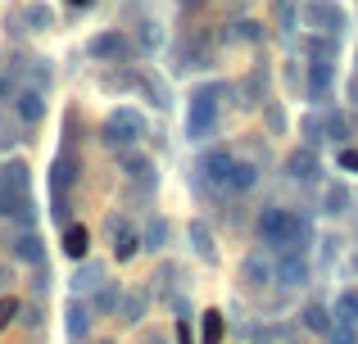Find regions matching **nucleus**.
Returning <instances> with one entry per match:
<instances>
[{
	"label": "nucleus",
	"mask_w": 358,
	"mask_h": 344,
	"mask_svg": "<svg viewBox=\"0 0 358 344\" xmlns=\"http://www.w3.org/2000/svg\"><path fill=\"white\" fill-rule=\"evenodd\" d=\"M69 5H91V0H69Z\"/></svg>",
	"instance_id": "obj_40"
},
{
	"label": "nucleus",
	"mask_w": 358,
	"mask_h": 344,
	"mask_svg": "<svg viewBox=\"0 0 358 344\" xmlns=\"http://www.w3.org/2000/svg\"><path fill=\"white\" fill-rule=\"evenodd\" d=\"M350 100H354V105H358V82H350Z\"/></svg>",
	"instance_id": "obj_38"
},
{
	"label": "nucleus",
	"mask_w": 358,
	"mask_h": 344,
	"mask_svg": "<svg viewBox=\"0 0 358 344\" xmlns=\"http://www.w3.org/2000/svg\"><path fill=\"white\" fill-rule=\"evenodd\" d=\"M105 344H114V340H105Z\"/></svg>",
	"instance_id": "obj_41"
},
{
	"label": "nucleus",
	"mask_w": 358,
	"mask_h": 344,
	"mask_svg": "<svg viewBox=\"0 0 358 344\" xmlns=\"http://www.w3.org/2000/svg\"><path fill=\"white\" fill-rule=\"evenodd\" d=\"M304 327L317 331V336H327V331H331V313H327L322 304H308V308H304Z\"/></svg>",
	"instance_id": "obj_22"
},
{
	"label": "nucleus",
	"mask_w": 358,
	"mask_h": 344,
	"mask_svg": "<svg viewBox=\"0 0 358 344\" xmlns=\"http://www.w3.org/2000/svg\"><path fill=\"white\" fill-rule=\"evenodd\" d=\"M0 190H14V195H27V163H5L0 168Z\"/></svg>",
	"instance_id": "obj_14"
},
{
	"label": "nucleus",
	"mask_w": 358,
	"mask_h": 344,
	"mask_svg": "<svg viewBox=\"0 0 358 344\" xmlns=\"http://www.w3.org/2000/svg\"><path fill=\"white\" fill-rule=\"evenodd\" d=\"M164 240H168V222L155 218V222L145 227V240H141V245H145V249H164Z\"/></svg>",
	"instance_id": "obj_26"
},
{
	"label": "nucleus",
	"mask_w": 358,
	"mask_h": 344,
	"mask_svg": "<svg viewBox=\"0 0 358 344\" xmlns=\"http://www.w3.org/2000/svg\"><path fill=\"white\" fill-rule=\"evenodd\" d=\"M327 340H331V344H358V331H354V327H341V322H331Z\"/></svg>",
	"instance_id": "obj_29"
},
{
	"label": "nucleus",
	"mask_w": 358,
	"mask_h": 344,
	"mask_svg": "<svg viewBox=\"0 0 358 344\" xmlns=\"http://www.w3.org/2000/svg\"><path fill=\"white\" fill-rule=\"evenodd\" d=\"M259 240L263 245H277V249L286 245V254H304V245L313 240V227L295 209H263L259 213Z\"/></svg>",
	"instance_id": "obj_1"
},
{
	"label": "nucleus",
	"mask_w": 358,
	"mask_h": 344,
	"mask_svg": "<svg viewBox=\"0 0 358 344\" xmlns=\"http://www.w3.org/2000/svg\"><path fill=\"white\" fill-rule=\"evenodd\" d=\"M87 54L100 59V63H127L131 54H136V41H131L127 32H100V36H91Z\"/></svg>",
	"instance_id": "obj_4"
},
{
	"label": "nucleus",
	"mask_w": 358,
	"mask_h": 344,
	"mask_svg": "<svg viewBox=\"0 0 358 344\" xmlns=\"http://www.w3.org/2000/svg\"><path fill=\"white\" fill-rule=\"evenodd\" d=\"M304 18H308V27H313V32H327V36L345 32V9L336 5V0H308V5H304Z\"/></svg>",
	"instance_id": "obj_5"
},
{
	"label": "nucleus",
	"mask_w": 358,
	"mask_h": 344,
	"mask_svg": "<svg viewBox=\"0 0 358 344\" xmlns=\"http://www.w3.org/2000/svg\"><path fill=\"white\" fill-rule=\"evenodd\" d=\"M231 163H236V159H231L227 150H209V154L200 159V172L209 177L213 186H227V177H231Z\"/></svg>",
	"instance_id": "obj_9"
},
{
	"label": "nucleus",
	"mask_w": 358,
	"mask_h": 344,
	"mask_svg": "<svg viewBox=\"0 0 358 344\" xmlns=\"http://www.w3.org/2000/svg\"><path fill=\"white\" fill-rule=\"evenodd\" d=\"M14 105H18V118H23V123H36V118L45 114L41 91H18V96H14Z\"/></svg>",
	"instance_id": "obj_15"
},
{
	"label": "nucleus",
	"mask_w": 358,
	"mask_h": 344,
	"mask_svg": "<svg viewBox=\"0 0 358 344\" xmlns=\"http://www.w3.org/2000/svg\"><path fill=\"white\" fill-rule=\"evenodd\" d=\"M350 204H354L350 186H327V195H322V213H327V218H345Z\"/></svg>",
	"instance_id": "obj_13"
},
{
	"label": "nucleus",
	"mask_w": 358,
	"mask_h": 344,
	"mask_svg": "<svg viewBox=\"0 0 358 344\" xmlns=\"http://www.w3.org/2000/svg\"><path fill=\"white\" fill-rule=\"evenodd\" d=\"M118 304V285L114 281H100V294H96V313H109Z\"/></svg>",
	"instance_id": "obj_27"
},
{
	"label": "nucleus",
	"mask_w": 358,
	"mask_h": 344,
	"mask_svg": "<svg viewBox=\"0 0 358 344\" xmlns=\"http://www.w3.org/2000/svg\"><path fill=\"white\" fill-rule=\"evenodd\" d=\"M191 245H195V254H200V258H213V236H209V227H204L200 218L191 222Z\"/></svg>",
	"instance_id": "obj_23"
},
{
	"label": "nucleus",
	"mask_w": 358,
	"mask_h": 344,
	"mask_svg": "<svg viewBox=\"0 0 358 344\" xmlns=\"http://www.w3.org/2000/svg\"><path fill=\"white\" fill-rule=\"evenodd\" d=\"M87 245H91L87 227H78V222H73V227L64 231V254H69V258H87Z\"/></svg>",
	"instance_id": "obj_16"
},
{
	"label": "nucleus",
	"mask_w": 358,
	"mask_h": 344,
	"mask_svg": "<svg viewBox=\"0 0 358 344\" xmlns=\"http://www.w3.org/2000/svg\"><path fill=\"white\" fill-rule=\"evenodd\" d=\"M259 181V172H254V163H231V177H227V190H250V186Z\"/></svg>",
	"instance_id": "obj_20"
},
{
	"label": "nucleus",
	"mask_w": 358,
	"mask_h": 344,
	"mask_svg": "<svg viewBox=\"0 0 358 344\" xmlns=\"http://www.w3.org/2000/svg\"><path fill=\"white\" fill-rule=\"evenodd\" d=\"M213 127H218V100H213V91H195L191 114H186V136L191 141H209Z\"/></svg>",
	"instance_id": "obj_3"
},
{
	"label": "nucleus",
	"mask_w": 358,
	"mask_h": 344,
	"mask_svg": "<svg viewBox=\"0 0 358 344\" xmlns=\"http://www.w3.org/2000/svg\"><path fill=\"white\" fill-rule=\"evenodd\" d=\"M327 132H331V141H345V136H350V123H345V114H331V118H327Z\"/></svg>",
	"instance_id": "obj_32"
},
{
	"label": "nucleus",
	"mask_w": 358,
	"mask_h": 344,
	"mask_svg": "<svg viewBox=\"0 0 358 344\" xmlns=\"http://www.w3.org/2000/svg\"><path fill=\"white\" fill-rule=\"evenodd\" d=\"M118 163H122V172H127V177H145V181H150V159H145V154H131L127 150Z\"/></svg>",
	"instance_id": "obj_25"
},
{
	"label": "nucleus",
	"mask_w": 358,
	"mask_h": 344,
	"mask_svg": "<svg viewBox=\"0 0 358 344\" xmlns=\"http://www.w3.org/2000/svg\"><path fill=\"white\" fill-rule=\"evenodd\" d=\"M231 27H236V32H231L236 41H259V23H250V18H245V23H231Z\"/></svg>",
	"instance_id": "obj_33"
},
{
	"label": "nucleus",
	"mask_w": 358,
	"mask_h": 344,
	"mask_svg": "<svg viewBox=\"0 0 358 344\" xmlns=\"http://www.w3.org/2000/svg\"><path fill=\"white\" fill-rule=\"evenodd\" d=\"M73 181H78V159H73V154H59V159H55V168H50V186H55V195H64Z\"/></svg>",
	"instance_id": "obj_12"
},
{
	"label": "nucleus",
	"mask_w": 358,
	"mask_h": 344,
	"mask_svg": "<svg viewBox=\"0 0 358 344\" xmlns=\"http://www.w3.org/2000/svg\"><path fill=\"white\" fill-rule=\"evenodd\" d=\"M0 100H9V77H0Z\"/></svg>",
	"instance_id": "obj_37"
},
{
	"label": "nucleus",
	"mask_w": 358,
	"mask_h": 344,
	"mask_svg": "<svg viewBox=\"0 0 358 344\" xmlns=\"http://www.w3.org/2000/svg\"><path fill=\"white\" fill-rule=\"evenodd\" d=\"M14 313H18V299H0V331L14 322Z\"/></svg>",
	"instance_id": "obj_34"
},
{
	"label": "nucleus",
	"mask_w": 358,
	"mask_h": 344,
	"mask_svg": "<svg viewBox=\"0 0 358 344\" xmlns=\"http://www.w3.org/2000/svg\"><path fill=\"white\" fill-rule=\"evenodd\" d=\"M141 136H145V118H141L136 109H127V105L114 109V114H109L105 123H100V141H105V145H114V150H118V145L141 141Z\"/></svg>",
	"instance_id": "obj_2"
},
{
	"label": "nucleus",
	"mask_w": 358,
	"mask_h": 344,
	"mask_svg": "<svg viewBox=\"0 0 358 344\" xmlns=\"http://www.w3.org/2000/svg\"><path fill=\"white\" fill-rule=\"evenodd\" d=\"M331 322H341V327H354L358 331V294L354 290H345L341 299H336V317Z\"/></svg>",
	"instance_id": "obj_17"
},
{
	"label": "nucleus",
	"mask_w": 358,
	"mask_h": 344,
	"mask_svg": "<svg viewBox=\"0 0 358 344\" xmlns=\"http://www.w3.org/2000/svg\"><path fill=\"white\" fill-rule=\"evenodd\" d=\"M141 313H145V294H127L122 299V322H141Z\"/></svg>",
	"instance_id": "obj_28"
},
{
	"label": "nucleus",
	"mask_w": 358,
	"mask_h": 344,
	"mask_svg": "<svg viewBox=\"0 0 358 344\" xmlns=\"http://www.w3.org/2000/svg\"><path fill=\"white\" fill-rule=\"evenodd\" d=\"M141 87H145V91H150V100H155V105H159V109H164V105H168V96H164V82H159V77H141Z\"/></svg>",
	"instance_id": "obj_31"
},
{
	"label": "nucleus",
	"mask_w": 358,
	"mask_h": 344,
	"mask_svg": "<svg viewBox=\"0 0 358 344\" xmlns=\"http://www.w3.org/2000/svg\"><path fill=\"white\" fill-rule=\"evenodd\" d=\"M145 344H168V340H164V336H150V340H145Z\"/></svg>",
	"instance_id": "obj_39"
},
{
	"label": "nucleus",
	"mask_w": 358,
	"mask_h": 344,
	"mask_svg": "<svg viewBox=\"0 0 358 344\" xmlns=\"http://www.w3.org/2000/svg\"><path fill=\"white\" fill-rule=\"evenodd\" d=\"M105 231L114 236V254H118V258H131V254L141 249V236H136V231H131L122 218H109V222H105Z\"/></svg>",
	"instance_id": "obj_8"
},
{
	"label": "nucleus",
	"mask_w": 358,
	"mask_h": 344,
	"mask_svg": "<svg viewBox=\"0 0 358 344\" xmlns=\"http://www.w3.org/2000/svg\"><path fill=\"white\" fill-rule=\"evenodd\" d=\"M341 168L345 172H358V150H341Z\"/></svg>",
	"instance_id": "obj_35"
},
{
	"label": "nucleus",
	"mask_w": 358,
	"mask_h": 344,
	"mask_svg": "<svg viewBox=\"0 0 358 344\" xmlns=\"http://www.w3.org/2000/svg\"><path fill=\"white\" fill-rule=\"evenodd\" d=\"M100 281H105V267L100 263H82L78 276H73V290H91V285H100Z\"/></svg>",
	"instance_id": "obj_21"
},
{
	"label": "nucleus",
	"mask_w": 358,
	"mask_h": 344,
	"mask_svg": "<svg viewBox=\"0 0 358 344\" xmlns=\"http://www.w3.org/2000/svg\"><path fill=\"white\" fill-rule=\"evenodd\" d=\"M272 281H281L286 290L308 285V258H304V254H281L277 263H272Z\"/></svg>",
	"instance_id": "obj_6"
},
{
	"label": "nucleus",
	"mask_w": 358,
	"mask_h": 344,
	"mask_svg": "<svg viewBox=\"0 0 358 344\" xmlns=\"http://www.w3.org/2000/svg\"><path fill=\"white\" fill-rule=\"evenodd\" d=\"M200 340H204V344H218V340H222V313H204Z\"/></svg>",
	"instance_id": "obj_24"
},
{
	"label": "nucleus",
	"mask_w": 358,
	"mask_h": 344,
	"mask_svg": "<svg viewBox=\"0 0 358 344\" xmlns=\"http://www.w3.org/2000/svg\"><path fill=\"white\" fill-rule=\"evenodd\" d=\"M327 87H331V63H313V68H308V96L322 100Z\"/></svg>",
	"instance_id": "obj_19"
},
{
	"label": "nucleus",
	"mask_w": 358,
	"mask_h": 344,
	"mask_svg": "<svg viewBox=\"0 0 358 344\" xmlns=\"http://www.w3.org/2000/svg\"><path fill=\"white\" fill-rule=\"evenodd\" d=\"M268 127H272V132H281V127H286V114H281V109H268Z\"/></svg>",
	"instance_id": "obj_36"
},
{
	"label": "nucleus",
	"mask_w": 358,
	"mask_h": 344,
	"mask_svg": "<svg viewBox=\"0 0 358 344\" xmlns=\"http://www.w3.org/2000/svg\"><path fill=\"white\" fill-rule=\"evenodd\" d=\"M241 281L250 285V290H263V285L272 281V263L263 254H245L241 258Z\"/></svg>",
	"instance_id": "obj_7"
},
{
	"label": "nucleus",
	"mask_w": 358,
	"mask_h": 344,
	"mask_svg": "<svg viewBox=\"0 0 358 344\" xmlns=\"http://www.w3.org/2000/svg\"><path fill=\"white\" fill-rule=\"evenodd\" d=\"M64 331H69V340H87L91 331V308L82 299H73L69 308H64Z\"/></svg>",
	"instance_id": "obj_10"
},
{
	"label": "nucleus",
	"mask_w": 358,
	"mask_h": 344,
	"mask_svg": "<svg viewBox=\"0 0 358 344\" xmlns=\"http://www.w3.org/2000/svg\"><path fill=\"white\" fill-rule=\"evenodd\" d=\"M50 5H27V23H32V27H50Z\"/></svg>",
	"instance_id": "obj_30"
},
{
	"label": "nucleus",
	"mask_w": 358,
	"mask_h": 344,
	"mask_svg": "<svg viewBox=\"0 0 358 344\" xmlns=\"http://www.w3.org/2000/svg\"><path fill=\"white\" fill-rule=\"evenodd\" d=\"M14 258H23V263H41V258H45L41 236H32V231H27V236H18L14 240Z\"/></svg>",
	"instance_id": "obj_18"
},
{
	"label": "nucleus",
	"mask_w": 358,
	"mask_h": 344,
	"mask_svg": "<svg viewBox=\"0 0 358 344\" xmlns=\"http://www.w3.org/2000/svg\"><path fill=\"white\" fill-rule=\"evenodd\" d=\"M286 172L295 177V181H313V177H317V154L308 150V145H304V150H295L286 159Z\"/></svg>",
	"instance_id": "obj_11"
}]
</instances>
